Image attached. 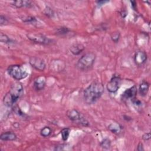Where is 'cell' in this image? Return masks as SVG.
Returning <instances> with one entry per match:
<instances>
[{
	"label": "cell",
	"mask_w": 151,
	"mask_h": 151,
	"mask_svg": "<svg viewBox=\"0 0 151 151\" xmlns=\"http://www.w3.org/2000/svg\"><path fill=\"white\" fill-rule=\"evenodd\" d=\"M12 5L16 8H19L21 7H29L31 6V2L29 1H14L12 2Z\"/></svg>",
	"instance_id": "obj_16"
},
{
	"label": "cell",
	"mask_w": 151,
	"mask_h": 151,
	"mask_svg": "<svg viewBox=\"0 0 151 151\" xmlns=\"http://www.w3.org/2000/svg\"><path fill=\"white\" fill-rule=\"evenodd\" d=\"M142 139L144 140H148L150 139V133L149 132V133H145L143 136H142Z\"/></svg>",
	"instance_id": "obj_26"
},
{
	"label": "cell",
	"mask_w": 151,
	"mask_h": 151,
	"mask_svg": "<svg viewBox=\"0 0 151 151\" xmlns=\"http://www.w3.org/2000/svg\"><path fill=\"white\" fill-rule=\"evenodd\" d=\"M24 93L23 87L19 82L14 83L9 89V91L4 96L3 102L7 107L12 106L17 100L22 96Z\"/></svg>",
	"instance_id": "obj_2"
},
{
	"label": "cell",
	"mask_w": 151,
	"mask_h": 151,
	"mask_svg": "<svg viewBox=\"0 0 151 151\" xmlns=\"http://www.w3.org/2000/svg\"><path fill=\"white\" fill-rule=\"evenodd\" d=\"M51 129L48 126H45L43 127L40 131L41 135L44 137L49 136L51 134Z\"/></svg>",
	"instance_id": "obj_17"
},
{
	"label": "cell",
	"mask_w": 151,
	"mask_h": 151,
	"mask_svg": "<svg viewBox=\"0 0 151 151\" xmlns=\"http://www.w3.org/2000/svg\"><path fill=\"white\" fill-rule=\"evenodd\" d=\"M84 50V47L81 44H73L70 48L71 52L74 55L80 54Z\"/></svg>",
	"instance_id": "obj_13"
},
{
	"label": "cell",
	"mask_w": 151,
	"mask_h": 151,
	"mask_svg": "<svg viewBox=\"0 0 151 151\" xmlns=\"http://www.w3.org/2000/svg\"><path fill=\"white\" fill-rule=\"evenodd\" d=\"M131 3H132V8L134 10H136V1H131Z\"/></svg>",
	"instance_id": "obj_29"
},
{
	"label": "cell",
	"mask_w": 151,
	"mask_h": 151,
	"mask_svg": "<svg viewBox=\"0 0 151 151\" xmlns=\"http://www.w3.org/2000/svg\"><path fill=\"white\" fill-rule=\"evenodd\" d=\"M27 37L31 41L35 43L40 44L47 45V44H50L51 42V40L49 39L48 37H47L43 34H38H38H34V33L28 34H27Z\"/></svg>",
	"instance_id": "obj_6"
},
{
	"label": "cell",
	"mask_w": 151,
	"mask_h": 151,
	"mask_svg": "<svg viewBox=\"0 0 151 151\" xmlns=\"http://www.w3.org/2000/svg\"><path fill=\"white\" fill-rule=\"evenodd\" d=\"M22 19L23 20L24 22H32L36 21V19L32 17H27L26 18H24Z\"/></svg>",
	"instance_id": "obj_24"
},
{
	"label": "cell",
	"mask_w": 151,
	"mask_h": 151,
	"mask_svg": "<svg viewBox=\"0 0 151 151\" xmlns=\"http://www.w3.org/2000/svg\"><path fill=\"white\" fill-rule=\"evenodd\" d=\"M149 88V84L147 81H143L139 87V93L141 96H145L147 95Z\"/></svg>",
	"instance_id": "obj_14"
},
{
	"label": "cell",
	"mask_w": 151,
	"mask_h": 151,
	"mask_svg": "<svg viewBox=\"0 0 151 151\" xmlns=\"http://www.w3.org/2000/svg\"><path fill=\"white\" fill-rule=\"evenodd\" d=\"M8 74L17 80H21L25 78L28 74L27 71L21 65H11L7 68Z\"/></svg>",
	"instance_id": "obj_4"
},
{
	"label": "cell",
	"mask_w": 151,
	"mask_h": 151,
	"mask_svg": "<svg viewBox=\"0 0 151 151\" xmlns=\"http://www.w3.org/2000/svg\"><path fill=\"white\" fill-rule=\"evenodd\" d=\"M111 40L114 42H117L119 41V38H120V34L119 32H115L113 33L111 35Z\"/></svg>",
	"instance_id": "obj_21"
},
{
	"label": "cell",
	"mask_w": 151,
	"mask_h": 151,
	"mask_svg": "<svg viewBox=\"0 0 151 151\" xmlns=\"http://www.w3.org/2000/svg\"><path fill=\"white\" fill-rule=\"evenodd\" d=\"M108 129L113 133L116 134H118L121 132L122 129V127L119 123H112L110 124L108 126Z\"/></svg>",
	"instance_id": "obj_15"
},
{
	"label": "cell",
	"mask_w": 151,
	"mask_h": 151,
	"mask_svg": "<svg viewBox=\"0 0 151 151\" xmlns=\"http://www.w3.org/2000/svg\"><path fill=\"white\" fill-rule=\"evenodd\" d=\"M108 2H109L108 1H97L96 2H97V5L101 6V5H104V4H106Z\"/></svg>",
	"instance_id": "obj_28"
},
{
	"label": "cell",
	"mask_w": 151,
	"mask_h": 151,
	"mask_svg": "<svg viewBox=\"0 0 151 151\" xmlns=\"http://www.w3.org/2000/svg\"><path fill=\"white\" fill-rule=\"evenodd\" d=\"M44 14H45L47 16H48V17H52V16H53V14H54L52 10L50 8H49V7H47V8L45 9V10H44Z\"/></svg>",
	"instance_id": "obj_22"
},
{
	"label": "cell",
	"mask_w": 151,
	"mask_h": 151,
	"mask_svg": "<svg viewBox=\"0 0 151 151\" xmlns=\"http://www.w3.org/2000/svg\"><path fill=\"white\" fill-rule=\"evenodd\" d=\"M66 115L71 121L75 123L83 126H88L89 125L88 122L76 109H73L67 110Z\"/></svg>",
	"instance_id": "obj_5"
},
{
	"label": "cell",
	"mask_w": 151,
	"mask_h": 151,
	"mask_svg": "<svg viewBox=\"0 0 151 151\" xmlns=\"http://www.w3.org/2000/svg\"><path fill=\"white\" fill-rule=\"evenodd\" d=\"M29 64L35 69L40 71H43L45 68V63L44 61L39 57H30Z\"/></svg>",
	"instance_id": "obj_8"
},
{
	"label": "cell",
	"mask_w": 151,
	"mask_h": 151,
	"mask_svg": "<svg viewBox=\"0 0 151 151\" xmlns=\"http://www.w3.org/2000/svg\"><path fill=\"white\" fill-rule=\"evenodd\" d=\"M100 146L104 149H109L111 146L110 140L109 139H104L101 142Z\"/></svg>",
	"instance_id": "obj_19"
},
{
	"label": "cell",
	"mask_w": 151,
	"mask_h": 151,
	"mask_svg": "<svg viewBox=\"0 0 151 151\" xmlns=\"http://www.w3.org/2000/svg\"><path fill=\"white\" fill-rule=\"evenodd\" d=\"M69 31V29L67 28H61L58 29V34H67Z\"/></svg>",
	"instance_id": "obj_25"
},
{
	"label": "cell",
	"mask_w": 151,
	"mask_h": 151,
	"mask_svg": "<svg viewBox=\"0 0 151 151\" xmlns=\"http://www.w3.org/2000/svg\"><path fill=\"white\" fill-rule=\"evenodd\" d=\"M70 130L68 128H64L61 130V137L64 141H66L68 139L70 135Z\"/></svg>",
	"instance_id": "obj_18"
},
{
	"label": "cell",
	"mask_w": 151,
	"mask_h": 151,
	"mask_svg": "<svg viewBox=\"0 0 151 151\" xmlns=\"http://www.w3.org/2000/svg\"><path fill=\"white\" fill-rule=\"evenodd\" d=\"M0 41L2 42L5 43V44H8L12 42V40L5 34L1 33L0 34Z\"/></svg>",
	"instance_id": "obj_20"
},
{
	"label": "cell",
	"mask_w": 151,
	"mask_h": 151,
	"mask_svg": "<svg viewBox=\"0 0 151 151\" xmlns=\"http://www.w3.org/2000/svg\"><path fill=\"white\" fill-rule=\"evenodd\" d=\"M46 78L44 76H41L37 77L34 81V87L36 90H41L44 88Z\"/></svg>",
	"instance_id": "obj_11"
},
{
	"label": "cell",
	"mask_w": 151,
	"mask_h": 151,
	"mask_svg": "<svg viewBox=\"0 0 151 151\" xmlns=\"http://www.w3.org/2000/svg\"><path fill=\"white\" fill-rule=\"evenodd\" d=\"M8 23V19L6 18V17L2 15H1L0 16V24L1 25H6Z\"/></svg>",
	"instance_id": "obj_23"
},
{
	"label": "cell",
	"mask_w": 151,
	"mask_h": 151,
	"mask_svg": "<svg viewBox=\"0 0 151 151\" xmlns=\"http://www.w3.org/2000/svg\"><path fill=\"white\" fill-rule=\"evenodd\" d=\"M0 139L4 141H13L17 139V135L12 132H6L1 133Z\"/></svg>",
	"instance_id": "obj_12"
},
{
	"label": "cell",
	"mask_w": 151,
	"mask_h": 151,
	"mask_svg": "<svg viewBox=\"0 0 151 151\" xmlns=\"http://www.w3.org/2000/svg\"><path fill=\"white\" fill-rule=\"evenodd\" d=\"M96 60V55L93 52H87L84 54L78 61L76 67L82 71L90 69L93 65Z\"/></svg>",
	"instance_id": "obj_3"
},
{
	"label": "cell",
	"mask_w": 151,
	"mask_h": 151,
	"mask_svg": "<svg viewBox=\"0 0 151 151\" xmlns=\"http://www.w3.org/2000/svg\"><path fill=\"white\" fill-rule=\"evenodd\" d=\"M147 60V54L143 51H138L135 53L134 60L137 65H142Z\"/></svg>",
	"instance_id": "obj_10"
},
{
	"label": "cell",
	"mask_w": 151,
	"mask_h": 151,
	"mask_svg": "<svg viewBox=\"0 0 151 151\" xmlns=\"http://www.w3.org/2000/svg\"><path fill=\"white\" fill-rule=\"evenodd\" d=\"M121 83L120 76L114 75L107 84V89L110 93H115L119 88Z\"/></svg>",
	"instance_id": "obj_7"
},
{
	"label": "cell",
	"mask_w": 151,
	"mask_h": 151,
	"mask_svg": "<svg viewBox=\"0 0 151 151\" xmlns=\"http://www.w3.org/2000/svg\"><path fill=\"white\" fill-rule=\"evenodd\" d=\"M137 93V88L136 86H133L127 89H126L122 94V98L123 100H132L136 98V96Z\"/></svg>",
	"instance_id": "obj_9"
},
{
	"label": "cell",
	"mask_w": 151,
	"mask_h": 151,
	"mask_svg": "<svg viewBox=\"0 0 151 151\" xmlns=\"http://www.w3.org/2000/svg\"><path fill=\"white\" fill-rule=\"evenodd\" d=\"M137 150H139V151H142V150H144V148H143V145L142 143H139L138 146H137Z\"/></svg>",
	"instance_id": "obj_27"
},
{
	"label": "cell",
	"mask_w": 151,
	"mask_h": 151,
	"mask_svg": "<svg viewBox=\"0 0 151 151\" xmlns=\"http://www.w3.org/2000/svg\"><path fill=\"white\" fill-rule=\"evenodd\" d=\"M104 90L102 83L98 81H94L84 91L85 102L88 104L94 103L102 96Z\"/></svg>",
	"instance_id": "obj_1"
}]
</instances>
